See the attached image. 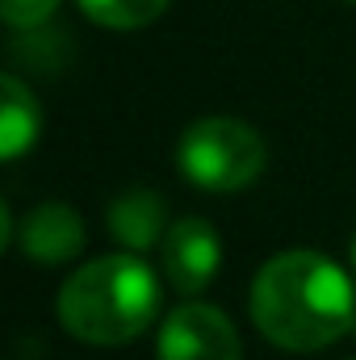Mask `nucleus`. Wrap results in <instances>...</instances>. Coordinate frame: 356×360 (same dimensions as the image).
I'll list each match as a JSON object with an SVG mask.
<instances>
[{
    "instance_id": "f257e3e1",
    "label": "nucleus",
    "mask_w": 356,
    "mask_h": 360,
    "mask_svg": "<svg viewBox=\"0 0 356 360\" xmlns=\"http://www.w3.org/2000/svg\"><path fill=\"white\" fill-rule=\"evenodd\" d=\"M356 319L348 272L319 252H281L252 281V323L285 352H319Z\"/></svg>"
},
{
    "instance_id": "f03ea898",
    "label": "nucleus",
    "mask_w": 356,
    "mask_h": 360,
    "mask_svg": "<svg viewBox=\"0 0 356 360\" xmlns=\"http://www.w3.org/2000/svg\"><path fill=\"white\" fill-rule=\"evenodd\" d=\"M160 314V276L134 256H101L72 272L59 289V323L96 348L139 340Z\"/></svg>"
},
{
    "instance_id": "7ed1b4c3",
    "label": "nucleus",
    "mask_w": 356,
    "mask_h": 360,
    "mask_svg": "<svg viewBox=\"0 0 356 360\" xmlns=\"http://www.w3.org/2000/svg\"><path fill=\"white\" fill-rule=\"evenodd\" d=\"M180 172L205 193H239L256 184L268 164V147L256 126L239 117H201L180 134Z\"/></svg>"
},
{
    "instance_id": "20e7f679",
    "label": "nucleus",
    "mask_w": 356,
    "mask_h": 360,
    "mask_svg": "<svg viewBox=\"0 0 356 360\" xmlns=\"http://www.w3.org/2000/svg\"><path fill=\"white\" fill-rule=\"evenodd\" d=\"M155 356L160 360H239L243 344L235 323L205 302H184L177 306L155 340Z\"/></svg>"
},
{
    "instance_id": "39448f33",
    "label": "nucleus",
    "mask_w": 356,
    "mask_h": 360,
    "mask_svg": "<svg viewBox=\"0 0 356 360\" xmlns=\"http://www.w3.org/2000/svg\"><path fill=\"white\" fill-rule=\"evenodd\" d=\"M160 256H164V276L168 285L193 297L201 289H210V281L218 276L222 264V239L218 231L205 222V218H180L168 226L164 243H160Z\"/></svg>"
},
{
    "instance_id": "423d86ee",
    "label": "nucleus",
    "mask_w": 356,
    "mask_h": 360,
    "mask_svg": "<svg viewBox=\"0 0 356 360\" xmlns=\"http://www.w3.org/2000/svg\"><path fill=\"white\" fill-rule=\"evenodd\" d=\"M17 243L38 264H63V260L80 256V248H84V222H80V214L72 205L42 201L38 210L25 214V222L17 231Z\"/></svg>"
},
{
    "instance_id": "0eeeda50",
    "label": "nucleus",
    "mask_w": 356,
    "mask_h": 360,
    "mask_svg": "<svg viewBox=\"0 0 356 360\" xmlns=\"http://www.w3.org/2000/svg\"><path fill=\"white\" fill-rule=\"evenodd\" d=\"M109 235L130 248V252H147L155 243H164L168 235V205L155 188H126L113 197L109 205Z\"/></svg>"
},
{
    "instance_id": "6e6552de",
    "label": "nucleus",
    "mask_w": 356,
    "mask_h": 360,
    "mask_svg": "<svg viewBox=\"0 0 356 360\" xmlns=\"http://www.w3.org/2000/svg\"><path fill=\"white\" fill-rule=\"evenodd\" d=\"M38 126H42V113H38L34 92L17 76H4L0 80V155L4 160L25 155L38 139Z\"/></svg>"
},
{
    "instance_id": "1a4fd4ad",
    "label": "nucleus",
    "mask_w": 356,
    "mask_h": 360,
    "mask_svg": "<svg viewBox=\"0 0 356 360\" xmlns=\"http://www.w3.org/2000/svg\"><path fill=\"white\" fill-rule=\"evenodd\" d=\"M105 30H143L168 13L172 0H76Z\"/></svg>"
},
{
    "instance_id": "9d476101",
    "label": "nucleus",
    "mask_w": 356,
    "mask_h": 360,
    "mask_svg": "<svg viewBox=\"0 0 356 360\" xmlns=\"http://www.w3.org/2000/svg\"><path fill=\"white\" fill-rule=\"evenodd\" d=\"M55 8H59V0H0V17H4V25H13V30H34V25H42Z\"/></svg>"
},
{
    "instance_id": "9b49d317",
    "label": "nucleus",
    "mask_w": 356,
    "mask_h": 360,
    "mask_svg": "<svg viewBox=\"0 0 356 360\" xmlns=\"http://www.w3.org/2000/svg\"><path fill=\"white\" fill-rule=\"evenodd\" d=\"M352 269H356V239H352Z\"/></svg>"
},
{
    "instance_id": "f8f14e48",
    "label": "nucleus",
    "mask_w": 356,
    "mask_h": 360,
    "mask_svg": "<svg viewBox=\"0 0 356 360\" xmlns=\"http://www.w3.org/2000/svg\"><path fill=\"white\" fill-rule=\"evenodd\" d=\"M348 4H356V0H348Z\"/></svg>"
}]
</instances>
